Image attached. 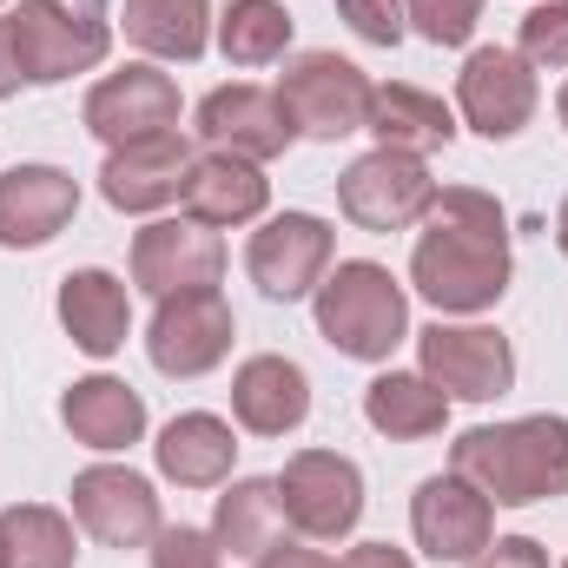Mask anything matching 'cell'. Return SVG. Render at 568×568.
Wrapping results in <instances>:
<instances>
[{
	"instance_id": "1",
	"label": "cell",
	"mask_w": 568,
	"mask_h": 568,
	"mask_svg": "<svg viewBox=\"0 0 568 568\" xmlns=\"http://www.w3.org/2000/svg\"><path fill=\"white\" fill-rule=\"evenodd\" d=\"M424 239L410 252V284L436 311H489L509 291V219L489 192L449 185L424 212Z\"/></svg>"
},
{
	"instance_id": "2",
	"label": "cell",
	"mask_w": 568,
	"mask_h": 568,
	"mask_svg": "<svg viewBox=\"0 0 568 568\" xmlns=\"http://www.w3.org/2000/svg\"><path fill=\"white\" fill-rule=\"evenodd\" d=\"M449 469L503 509L556 503L568 496V417H516V424L463 429L449 449Z\"/></svg>"
},
{
	"instance_id": "3",
	"label": "cell",
	"mask_w": 568,
	"mask_h": 568,
	"mask_svg": "<svg viewBox=\"0 0 568 568\" xmlns=\"http://www.w3.org/2000/svg\"><path fill=\"white\" fill-rule=\"evenodd\" d=\"M317 337L357 364H384L404 337H410V297L371 258L337 265L317 284Z\"/></svg>"
},
{
	"instance_id": "4",
	"label": "cell",
	"mask_w": 568,
	"mask_h": 568,
	"mask_svg": "<svg viewBox=\"0 0 568 568\" xmlns=\"http://www.w3.org/2000/svg\"><path fill=\"white\" fill-rule=\"evenodd\" d=\"M13 27V53H20V80L27 87H60L87 67L106 60L113 47V20H106V0H20V13H7Z\"/></svg>"
},
{
	"instance_id": "5",
	"label": "cell",
	"mask_w": 568,
	"mask_h": 568,
	"mask_svg": "<svg viewBox=\"0 0 568 568\" xmlns=\"http://www.w3.org/2000/svg\"><path fill=\"white\" fill-rule=\"evenodd\" d=\"M278 100L304 140H344V133H364L371 80L344 53H297L278 73Z\"/></svg>"
},
{
	"instance_id": "6",
	"label": "cell",
	"mask_w": 568,
	"mask_h": 568,
	"mask_svg": "<svg viewBox=\"0 0 568 568\" xmlns=\"http://www.w3.org/2000/svg\"><path fill=\"white\" fill-rule=\"evenodd\" d=\"M278 503H284V523H291L297 536L337 542V536H351L357 516H364V476H357V463L337 456V449H297L278 476Z\"/></svg>"
},
{
	"instance_id": "7",
	"label": "cell",
	"mask_w": 568,
	"mask_h": 568,
	"mask_svg": "<svg viewBox=\"0 0 568 568\" xmlns=\"http://www.w3.org/2000/svg\"><path fill=\"white\" fill-rule=\"evenodd\" d=\"M436 199V179H429L424 159L410 152H364L344 179H337V205L357 232H410Z\"/></svg>"
},
{
	"instance_id": "8",
	"label": "cell",
	"mask_w": 568,
	"mask_h": 568,
	"mask_svg": "<svg viewBox=\"0 0 568 568\" xmlns=\"http://www.w3.org/2000/svg\"><path fill=\"white\" fill-rule=\"evenodd\" d=\"M417 351H424V377L456 404H489L516 384V351L489 324H429Z\"/></svg>"
},
{
	"instance_id": "9",
	"label": "cell",
	"mask_w": 568,
	"mask_h": 568,
	"mask_svg": "<svg viewBox=\"0 0 568 568\" xmlns=\"http://www.w3.org/2000/svg\"><path fill=\"white\" fill-rule=\"evenodd\" d=\"M145 351L165 377H205L225 364L232 351V304L219 291H179V297H159L152 311V331H145Z\"/></svg>"
},
{
	"instance_id": "10",
	"label": "cell",
	"mask_w": 568,
	"mask_h": 568,
	"mask_svg": "<svg viewBox=\"0 0 568 568\" xmlns=\"http://www.w3.org/2000/svg\"><path fill=\"white\" fill-rule=\"evenodd\" d=\"M219 278H225V245L199 219H159L133 239V284L152 297L219 291Z\"/></svg>"
},
{
	"instance_id": "11",
	"label": "cell",
	"mask_w": 568,
	"mask_h": 568,
	"mask_svg": "<svg viewBox=\"0 0 568 568\" xmlns=\"http://www.w3.org/2000/svg\"><path fill=\"white\" fill-rule=\"evenodd\" d=\"M456 106L483 140H516L536 120V73L509 47H476L456 73Z\"/></svg>"
},
{
	"instance_id": "12",
	"label": "cell",
	"mask_w": 568,
	"mask_h": 568,
	"mask_svg": "<svg viewBox=\"0 0 568 568\" xmlns=\"http://www.w3.org/2000/svg\"><path fill=\"white\" fill-rule=\"evenodd\" d=\"M410 529H417L424 556H436V562H476V556L496 542V503H489L476 483H463V476L449 469V476L417 483Z\"/></svg>"
},
{
	"instance_id": "13",
	"label": "cell",
	"mask_w": 568,
	"mask_h": 568,
	"mask_svg": "<svg viewBox=\"0 0 568 568\" xmlns=\"http://www.w3.org/2000/svg\"><path fill=\"white\" fill-rule=\"evenodd\" d=\"M87 133L106 145H133V140H159V133H179V87L159 73V67H126V73H106L93 93H87Z\"/></svg>"
},
{
	"instance_id": "14",
	"label": "cell",
	"mask_w": 568,
	"mask_h": 568,
	"mask_svg": "<svg viewBox=\"0 0 568 568\" xmlns=\"http://www.w3.org/2000/svg\"><path fill=\"white\" fill-rule=\"evenodd\" d=\"M324 265H331V225L311 219V212H278L265 232H252V252H245V272L265 297H311L324 284Z\"/></svg>"
},
{
	"instance_id": "15",
	"label": "cell",
	"mask_w": 568,
	"mask_h": 568,
	"mask_svg": "<svg viewBox=\"0 0 568 568\" xmlns=\"http://www.w3.org/2000/svg\"><path fill=\"white\" fill-rule=\"evenodd\" d=\"M199 140L212 152L265 165V159H278L284 145L297 140V126H291L278 93H265V87H219V93L199 100Z\"/></svg>"
},
{
	"instance_id": "16",
	"label": "cell",
	"mask_w": 568,
	"mask_h": 568,
	"mask_svg": "<svg viewBox=\"0 0 568 568\" xmlns=\"http://www.w3.org/2000/svg\"><path fill=\"white\" fill-rule=\"evenodd\" d=\"M73 516L106 549H140V542L159 536V496H152V483L133 476V469H113V463L73 476Z\"/></svg>"
},
{
	"instance_id": "17",
	"label": "cell",
	"mask_w": 568,
	"mask_h": 568,
	"mask_svg": "<svg viewBox=\"0 0 568 568\" xmlns=\"http://www.w3.org/2000/svg\"><path fill=\"white\" fill-rule=\"evenodd\" d=\"M73 205H80L73 172H60V165H13L0 179V245L7 252H33V245L60 239Z\"/></svg>"
},
{
	"instance_id": "18",
	"label": "cell",
	"mask_w": 568,
	"mask_h": 568,
	"mask_svg": "<svg viewBox=\"0 0 568 568\" xmlns=\"http://www.w3.org/2000/svg\"><path fill=\"white\" fill-rule=\"evenodd\" d=\"M185 172H192V145L179 133H159V140L113 145L106 165H100V192L120 212H159L165 199L185 192Z\"/></svg>"
},
{
	"instance_id": "19",
	"label": "cell",
	"mask_w": 568,
	"mask_h": 568,
	"mask_svg": "<svg viewBox=\"0 0 568 568\" xmlns=\"http://www.w3.org/2000/svg\"><path fill=\"white\" fill-rule=\"evenodd\" d=\"M185 219H199V225H245V219H258L265 212V199H272V179L252 165V159H232V152H205V159H192V172H185Z\"/></svg>"
},
{
	"instance_id": "20",
	"label": "cell",
	"mask_w": 568,
	"mask_h": 568,
	"mask_svg": "<svg viewBox=\"0 0 568 568\" xmlns=\"http://www.w3.org/2000/svg\"><path fill=\"white\" fill-rule=\"evenodd\" d=\"M232 410L252 436H284L311 417V377L291 357H245L232 377Z\"/></svg>"
},
{
	"instance_id": "21",
	"label": "cell",
	"mask_w": 568,
	"mask_h": 568,
	"mask_svg": "<svg viewBox=\"0 0 568 568\" xmlns=\"http://www.w3.org/2000/svg\"><path fill=\"white\" fill-rule=\"evenodd\" d=\"M60 324L87 357H113L133 331V297L113 272H73L60 284Z\"/></svg>"
},
{
	"instance_id": "22",
	"label": "cell",
	"mask_w": 568,
	"mask_h": 568,
	"mask_svg": "<svg viewBox=\"0 0 568 568\" xmlns=\"http://www.w3.org/2000/svg\"><path fill=\"white\" fill-rule=\"evenodd\" d=\"M60 424L73 429L87 449H126V443H140V429H145V404H140V390L120 384V377H80L60 397Z\"/></svg>"
},
{
	"instance_id": "23",
	"label": "cell",
	"mask_w": 568,
	"mask_h": 568,
	"mask_svg": "<svg viewBox=\"0 0 568 568\" xmlns=\"http://www.w3.org/2000/svg\"><path fill=\"white\" fill-rule=\"evenodd\" d=\"M152 449H159V469H165L179 489H212V483H225V476H232V456H239L232 424H225V417H205V410L172 417V424L159 429Z\"/></svg>"
},
{
	"instance_id": "24",
	"label": "cell",
	"mask_w": 568,
	"mask_h": 568,
	"mask_svg": "<svg viewBox=\"0 0 568 568\" xmlns=\"http://www.w3.org/2000/svg\"><path fill=\"white\" fill-rule=\"evenodd\" d=\"M364 126L377 133L384 152H410V159H424L436 145L456 140V120H449V106L424 93V87H371V113H364Z\"/></svg>"
},
{
	"instance_id": "25",
	"label": "cell",
	"mask_w": 568,
	"mask_h": 568,
	"mask_svg": "<svg viewBox=\"0 0 568 568\" xmlns=\"http://www.w3.org/2000/svg\"><path fill=\"white\" fill-rule=\"evenodd\" d=\"M212 542L232 549L239 562H258L284 542V503H278V483L265 476H245L219 496V516H212Z\"/></svg>"
},
{
	"instance_id": "26",
	"label": "cell",
	"mask_w": 568,
	"mask_h": 568,
	"mask_svg": "<svg viewBox=\"0 0 568 568\" xmlns=\"http://www.w3.org/2000/svg\"><path fill=\"white\" fill-rule=\"evenodd\" d=\"M364 417L371 429H384L390 443H417V436H436L443 417H449V397L429 384V377H410V371H390L364 390Z\"/></svg>"
},
{
	"instance_id": "27",
	"label": "cell",
	"mask_w": 568,
	"mask_h": 568,
	"mask_svg": "<svg viewBox=\"0 0 568 568\" xmlns=\"http://www.w3.org/2000/svg\"><path fill=\"white\" fill-rule=\"evenodd\" d=\"M126 40L159 60H199L212 40L205 0H126Z\"/></svg>"
},
{
	"instance_id": "28",
	"label": "cell",
	"mask_w": 568,
	"mask_h": 568,
	"mask_svg": "<svg viewBox=\"0 0 568 568\" xmlns=\"http://www.w3.org/2000/svg\"><path fill=\"white\" fill-rule=\"evenodd\" d=\"M0 542H7V568H73V523L47 503L0 509Z\"/></svg>"
},
{
	"instance_id": "29",
	"label": "cell",
	"mask_w": 568,
	"mask_h": 568,
	"mask_svg": "<svg viewBox=\"0 0 568 568\" xmlns=\"http://www.w3.org/2000/svg\"><path fill=\"white\" fill-rule=\"evenodd\" d=\"M219 47L232 67H272L291 47V13L284 0H232L219 13Z\"/></svg>"
},
{
	"instance_id": "30",
	"label": "cell",
	"mask_w": 568,
	"mask_h": 568,
	"mask_svg": "<svg viewBox=\"0 0 568 568\" xmlns=\"http://www.w3.org/2000/svg\"><path fill=\"white\" fill-rule=\"evenodd\" d=\"M404 20L429 47H463L476 33V20H483V0H404Z\"/></svg>"
},
{
	"instance_id": "31",
	"label": "cell",
	"mask_w": 568,
	"mask_h": 568,
	"mask_svg": "<svg viewBox=\"0 0 568 568\" xmlns=\"http://www.w3.org/2000/svg\"><path fill=\"white\" fill-rule=\"evenodd\" d=\"M529 67H568V0H542L523 13V47Z\"/></svg>"
},
{
	"instance_id": "32",
	"label": "cell",
	"mask_w": 568,
	"mask_h": 568,
	"mask_svg": "<svg viewBox=\"0 0 568 568\" xmlns=\"http://www.w3.org/2000/svg\"><path fill=\"white\" fill-rule=\"evenodd\" d=\"M337 13H344L351 33L371 40V47H397V40H404V0H337Z\"/></svg>"
},
{
	"instance_id": "33",
	"label": "cell",
	"mask_w": 568,
	"mask_h": 568,
	"mask_svg": "<svg viewBox=\"0 0 568 568\" xmlns=\"http://www.w3.org/2000/svg\"><path fill=\"white\" fill-rule=\"evenodd\" d=\"M219 542L205 529H159L152 536V568H219Z\"/></svg>"
},
{
	"instance_id": "34",
	"label": "cell",
	"mask_w": 568,
	"mask_h": 568,
	"mask_svg": "<svg viewBox=\"0 0 568 568\" xmlns=\"http://www.w3.org/2000/svg\"><path fill=\"white\" fill-rule=\"evenodd\" d=\"M469 568H549V556H542L529 536H503V542H489Z\"/></svg>"
},
{
	"instance_id": "35",
	"label": "cell",
	"mask_w": 568,
	"mask_h": 568,
	"mask_svg": "<svg viewBox=\"0 0 568 568\" xmlns=\"http://www.w3.org/2000/svg\"><path fill=\"white\" fill-rule=\"evenodd\" d=\"M344 568H410V556L390 549V542H357V549L344 556Z\"/></svg>"
},
{
	"instance_id": "36",
	"label": "cell",
	"mask_w": 568,
	"mask_h": 568,
	"mask_svg": "<svg viewBox=\"0 0 568 568\" xmlns=\"http://www.w3.org/2000/svg\"><path fill=\"white\" fill-rule=\"evenodd\" d=\"M20 87V53H13V27L0 20V100Z\"/></svg>"
},
{
	"instance_id": "37",
	"label": "cell",
	"mask_w": 568,
	"mask_h": 568,
	"mask_svg": "<svg viewBox=\"0 0 568 568\" xmlns=\"http://www.w3.org/2000/svg\"><path fill=\"white\" fill-rule=\"evenodd\" d=\"M258 568H331L317 549H272V556H258Z\"/></svg>"
},
{
	"instance_id": "38",
	"label": "cell",
	"mask_w": 568,
	"mask_h": 568,
	"mask_svg": "<svg viewBox=\"0 0 568 568\" xmlns=\"http://www.w3.org/2000/svg\"><path fill=\"white\" fill-rule=\"evenodd\" d=\"M556 245H562V258H568V199H562V212H556Z\"/></svg>"
},
{
	"instance_id": "39",
	"label": "cell",
	"mask_w": 568,
	"mask_h": 568,
	"mask_svg": "<svg viewBox=\"0 0 568 568\" xmlns=\"http://www.w3.org/2000/svg\"><path fill=\"white\" fill-rule=\"evenodd\" d=\"M556 113H562V126H568V87H562V100H556Z\"/></svg>"
},
{
	"instance_id": "40",
	"label": "cell",
	"mask_w": 568,
	"mask_h": 568,
	"mask_svg": "<svg viewBox=\"0 0 568 568\" xmlns=\"http://www.w3.org/2000/svg\"><path fill=\"white\" fill-rule=\"evenodd\" d=\"M0 568H7V542H0Z\"/></svg>"
}]
</instances>
